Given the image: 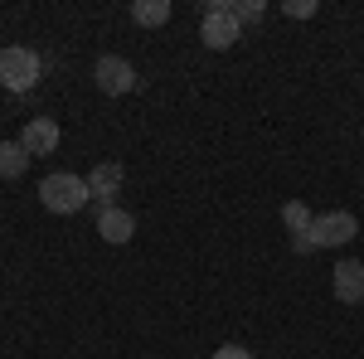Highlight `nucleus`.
Listing matches in <instances>:
<instances>
[{
	"instance_id": "15",
	"label": "nucleus",
	"mask_w": 364,
	"mask_h": 359,
	"mask_svg": "<svg viewBox=\"0 0 364 359\" xmlns=\"http://www.w3.org/2000/svg\"><path fill=\"white\" fill-rule=\"evenodd\" d=\"M214 359H252V350H248V345H219Z\"/></svg>"
},
{
	"instance_id": "2",
	"label": "nucleus",
	"mask_w": 364,
	"mask_h": 359,
	"mask_svg": "<svg viewBox=\"0 0 364 359\" xmlns=\"http://www.w3.org/2000/svg\"><path fill=\"white\" fill-rule=\"evenodd\" d=\"M238 34H243V25H238V15H233V5H228V0H209L204 15H199V39H204V49L224 54V49L238 44Z\"/></svg>"
},
{
	"instance_id": "7",
	"label": "nucleus",
	"mask_w": 364,
	"mask_h": 359,
	"mask_svg": "<svg viewBox=\"0 0 364 359\" xmlns=\"http://www.w3.org/2000/svg\"><path fill=\"white\" fill-rule=\"evenodd\" d=\"M122 180H127V170L117 166V161H102V166H92V175H87V190H92V199H97V209H112L117 194H122Z\"/></svg>"
},
{
	"instance_id": "12",
	"label": "nucleus",
	"mask_w": 364,
	"mask_h": 359,
	"mask_svg": "<svg viewBox=\"0 0 364 359\" xmlns=\"http://www.w3.org/2000/svg\"><path fill=\"white\" fill-rule=\"evenodd\" d=\"M311 219H316V214H311V209L301 204V199H291V204H282V223H287V233H291V238H301V233L311 228Z\"/></svg>"
},
{
	"instance_id": "11",
	"label": "nucleus",
	"mask_w": 364,
	"mask_h": 359,
	"mask_svg": "<svg viewBox=\"0 0 364 359\" xmlns=\"http://www.w3.org/2000/svg\"><path fill=\"white\" fill-rule=\"evenodd\" d=\"M132 20H136L141 29H156L170 20V0H136L132 5Z\"/></svg>"
},
{
	"instance_id": "13",
	"label": "nucleus",
	"mask_w": 364,
	"mask_h": 359,
	"mask_svg": "<svg viewBox=\"0 0 364 359\" xmlns=\"http://www.w3.org/2000/svg\"><path fill=\"white\" fill-rule=\"evenodd\" d=\"M233 15H238V25H257V20L267 15V5H262V0H238Z\"/></svg>"
},
{
	"instance_id": "5",
	"label": "nucleus",
	"mask_w": 364,
	"mask_h": 359,
	"mask_svg": "<svg viewBox=\"0 0 364 359\" xmlns=\"http://www.w3.org/2000/svg\"><path fill=\"white\" fill-rule=\"evenodd\" d=\"M92 83L102 87L107 97H127V92L141 87V78H136V68H132L122 54H102L97 63H92Z\"/></svg>"
},
{
	"instance_id": "6",
	"label": "nucleus",
	"mask_w": 364,
	"mask_h": 359,
	"mask_svg": "<svg viewBox=\"0 0 364 359\" xmlns=\"http://www.w3.org/2000/svg\"><path fill=\"white\" fill-rule=\"evenodd\" d=\"M58 141L63 136H58L54 117H34V122H25V132H20V146L29 151V161H34V156H54Z\"/></svg>"
},
{
	"instance_id": "8",
	"label": "nucleus",
	"mask_w": 364,
	"mask_h": 359,
	"mask_svg": "<svg viewBox=\"0 0 364 359\" xmlns=\"http://www.w3.org/2000/svg\"><path fill=\"white\" fill-rule=\"evenodd\" d=\"M331 282H336V301H345V306H360L364 301V262L345 257Z\"/></svg>"
},
{
	"instance_id": "9",
	"label": "nucleus",
	"mask_w": 364,
	"mask_h": 359,
	"mask_svg": "<svg viewBox=\"0 0 364 359\" xmlns=\"http://www.w3.org/2000/svg\"><path fill=\"white\" fill-rule=\"evenodd\" d=\"M97 233H102L107 243H132V233H136V219H132L122 204H112V209H97Z\"/></svg>"
},
{
	"instance_id": "3",
	"label": "nucleus",
	"mask_w": 364,
	"mask_h": 359,
	"mask_svg": "<svg viewBox=\"0 0 364 359\" xmlns=\"http://www.w3.org/2000/svg\"><path fill=\"white\" fill-rule=\"evenodd\" d=\"M39 73H44V63H39L34 49H25V44H5V49H0V87H10V92H34Z\"/></svg>"
},
{
	"instance_id": "4",
	"label": "nucleus",
	"mask_w": 364,
	"mask_h": 359,
	"mask_svg": "<svg viewBox=\"0 0 364 359\" xmlns=\"http://www.w3.org/2000/svg\"><path fill=\"white\" fill-rule=\"evenodd\" d=\"M360 233V219L350 214V209H331V214H316L306 228L311 248H345L350 238Z\"/></svg>"
},
{
	"instance_id": "14",
	"label": "nucleus",
	"mask_w": 364,
	"mask_h": 359,
	"mask_svg": "<svg viewBox=\"0 0 364 359\" xmlns=\"http://www.w3.org/2000/svg\"><path fill=\"white\" fill-rule=\"evenodd\" d=\"M287 15L291 20H311L316 15V0H287Z\"/></svg>"
},
{
	"instance_id": "10",
	"label": "nucleus",
	"mask_w": 364,
	"mask_h": 359,
	"mask_svg": "<svg viewBox=\"0 0 364 359\" xmlns=\"http://www.w3.org/2000/svg\"><path fill=\"white\" fill-rule=\"evenodd\" d=\"M29 170V151L20 141H0V180H20Z\"/></svg>"
},
{
	"instance_id": "1",
	"label": "nucleus",
	"mask_w": 364,
	"mask_h": 359,
	"mask_svg": "<svg viewBox=\"0 0 364 359\" xmlns=\"http://www.w3.org/2000/svg\"><path fill=\"white\" fill-rule=\"evenodd\" d=\"M87 175H73V170H54V175H44L39 180V204L49 209V214H78L87 209Z\"/></svg>"
}]
</instances>
